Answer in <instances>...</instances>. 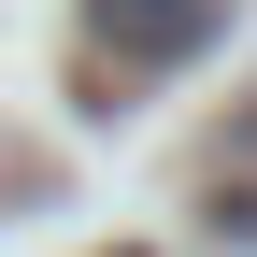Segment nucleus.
Wrapping results in <instances>:
<instances>
[{
  "instance_id": "1",
  "label": "nucleus",
  "mask_w": 257,
  "mask_h": 257,
  "mask_svg": "<svg viewBox=\"0 0 257 257\" xmlns=\"http://www.w3.org/2000/svg\"><path fill=\"white\" fill-rule=\"evenodd\" d=\"M86 29H100L128 72H157V57H186V43L214 29V0H86Z\"/></svg>"
}]
</instances>
